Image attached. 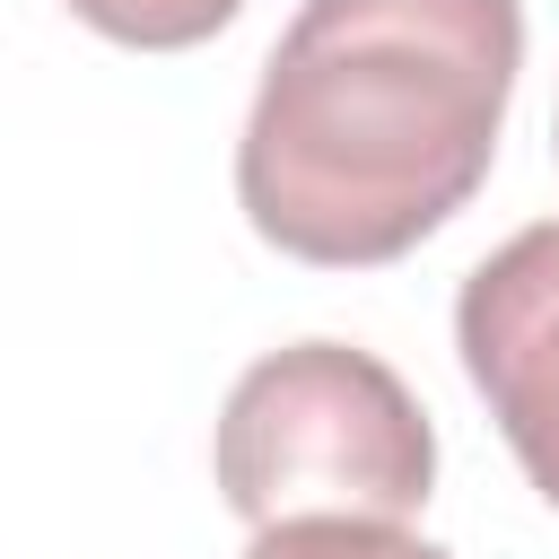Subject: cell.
Masks as SVG:
<instances>
[{"instance_id":"1","label":"cell","mask_w":559,"mask_h":559,"mask_svg":"<svg viewBox=\"0 0 559 559\" xmlns=\"http://www.w3.org/2000/svg\"><path fill=\"white\" fill-rule=\"evenodd\" d=\"M515 70V0H306L236 140L253 236L314 271L402 262L480 192Z\"/></svg>"},{"instance_id":"2","label":"cell","mask_w":559,"mask_h":559,"mask_svg":"<svg viewBox=\"0 0 559 559\" xmlns=\"http://www.w3.org/2000/svg\"><path fill=\"white\" fill-rule=\"evenodd\" d=\"M210 472L245 524H288V515L402 524L437 489V428L376 349L288 341L236 376Z\"/></svg>"},{"instance_id":"3","label":"cell","mask_w":559,"mask_h":559,"mask_svg":"<svg viewBox=\"0 0 559 559\" xmlns=\"http://www.w3.org/2000/svg\"><path fill=\"white\" fill-rule=\"evenodd\" d=\"M454 349L524 480L559 507V218L472 262L454 297Z\"/></svg>"},{"instance_id":"4","label":"cell","mask_w":559,"mask_h":559,"mask_svg":"<svg viewBox=\"0 0 559 559\" xmlns=\"http://www.w3.org/2000/svg\"><path fill=\"white\" fill-rule=\"evenodd\" d=\"M236 559H454V550H437L384 515H288V524H253V542Z\"/></svg>"},{"instance_id":"5","label":"cell","mask_w":559,"mask_h":559,"mask_svg":"<svg viewBox=\"0 0 559 559\" xmlns=\"http://www.w3.org/2000/svg\"><path fill=\"white\" fill-rule=\"evenodd\" d=\"M245 0H70L79 26H96L105 44H131V52H192L210 44Z\"/></svg>"},{"instance_id":"6","label":"cell","mask_w":559,"mask_h":559,"mask_svg":"<svg viewBox=\"0 0 559 559\" xmlns=\"http://www.w3.org/2000/svg\"><path fill=\"white\" fill-rule=\"evenodd\" d=\"M550 140H559V122H550Z\"/></svg>"}]
</instances>
